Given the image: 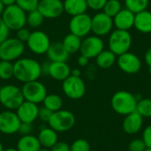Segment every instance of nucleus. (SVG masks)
Listing matches in <instances>:
<instances>
[{"label": "nucleus", "mask_w": 151, "mask_h": 151, "mask_svg": "<svg viewBox=\"0 0 151 151\" xmlns=\"http://www.w3.org/2000/svg\"><path fill=\"white\" fill-rule=\"evenodd\" d=\"M42 74V65L34 58L21 57L13 63V77L19 82L37 81Z\"/></svg>", "instance_id": "1"}, {"label": "nucleus", "mask_w": 151, "mask_h": 151, "mask_svg": "<svg viewBox=\"0 0 151 151\" xmlns=\"http://www.w3.org/2000/svg\"><path fill=\"white\" fill-rule=\"evenodd\" d=\"M137 99L135 97V95L125 91V90H120L116 92L111 100V105L112 110L123 116H127L136 110V105H137Z\"/></svg>", "instance_id": "2"}, {"label": "nucleus", "mask_w": 151, "mask_h": 151, "mask_svg": "<svg viewBox=\"0 0 151 151\" xmlns=\"http://www.w3.org/2000/svg\"><path fill=\"white\" fill-rule=\"evenodd\" d=\"M1 19L10 31H17L27 25V12L15 4L5 6Z\"/></svg>", "instance_id": "3"}, {"label": "nucleus", "mask_w": 151, "mask_h": 151, "mask_svg": "<svg viewBox=\"0 0 151 151\" xmlns=\"http://www.w3.org/2000/svg\"><path fill=\"white\" fill-rule=\"evenodd\" d=\"M24 101L21 88L18 86L7 84L1 87L0 104L6 110L15 111Z\"/></svg>", "instance_id": "4"}, {"label": "nucleus", "mask_w": 151, "mask_h": 151, "mask_svg": "<svg viewBox=\"0 0 151 151\" xmlns=\"http://www.w3.org/2000/svg\"><path fill=\"white\" fill-rule=\"evenodd\" d=\"M26 50L25 43L16 37H8L0 44V60L14 62L20 58Z\"/></svg>", "instance_id": "5"}, {"label": "nucleus", "mask_w": 151, "mask_h": 151, "mask_svg": "<svg viewBox=\"0 0 151 151\" xmlns=\"http://www.w3.org/2000/svg\"><path fill=\"white\" fill-rule=\"evenodd\" d=\"M109 50L117 57L129 51L132 45V35L129 31L116 29L110 34Z\"/></svg>", "instance_id": "6"}, {"label": "nucleus", "mask_w": 151, "mask_h": 151, "mask_svg": "<svg viewBox=\"0 0 151 151\" xmlns=\"http://www.w3.org/2000/svg\"><path fill=\"white\" fill-rule=\"evenodd\" d=\"M75 121V116L72 111L61 109L52 113L47 124L57 133H65L74 127Z\"/></svg>", "instance_id": "7"}, {"label": "nucleus", "mask_w": 151, "mask_h": 151, "mask_svg": "<svg viewBox=\"0 0 151 151\" xmlns=\"http://www.w3.org/2000/svg\"><path fill=\"white\" fill-rule=\"evenodd\" d=\"M21 92L25 101H28L36 104H42L48 94L45 85L39 81V80L23 83L21 87Z\"/></svg>", "instance_id": "8"}, {"label": "nucleus", "mask_w": 151, "mask_h": 151, "mask_svg": "<svg viewBox=\"0 0 151 151\" xmlns=\"http://www.w3.org/2000/svg\"><path fill=\"white\" fill-rule=\"evenodd\" d=\"M28 50L35 55H44L51 43L49 35L42 30H35L26 42Z\"/></svg>", "instance_id": "9"}, {"label": "nucleus", "mask_w": 151, "mask_h": 151, "mask_svg": "<svg viewBox=\"0 0 151 151\" xmlns=\"http://www.w3.org/2000/svg\"><path fill=\"white\" fill-rule=\"evenodd\" d=\"M62 90L65 96L72 100H78L86 93V84L81 77L70 75L62 81Z\"/></svg>", "instance_id": "10"}, {"label": "nucleus", "mask_w": 151, "mask_h": 151, "mask_svg": "<svg viewBox=\"0 0 151 151\" xmlns=\"http://www.w3.org/2000/svg\"><path fill=\"white\" fill-rule=\"evenodd\" d=\"M91 19L92 17L87 13L72 16L68 24L70 33L81 38L88 36L91 32Z\"/></svg>", "instance_id": "11"}, {"label": "nucleus", "mask_w": 151, "mask_h": 151, "mask_svg": "<svg viewBox=\"0 0 151 151\" xmlns=\"http://www.w3.org/2000/svg\"><path fill=\"white\" fill-rule=\"evenodd\" d=\"M113 19L104 12H98L92 17L91 32L99 37L109 35L113 27Z\"/></svg>", "instance_id": "12"}, {"label": "nucleus", "mask_w": 151, "mask_h": 151, "mask_svg": "<svg viewBox=\"0 0 151 151\" xmlns=\"http://www.w3.org/2000/svg\"><path fill=\"white\" fill-rule=\"evenodd\" d=\"M104 43L101 37L97 35H88L81 41L80 49L81 55L87 57L88 58H96L97 55L104 49Z\"/></svg>", "instance_id": "13"}, {"label": "nucleus", "mask_w": 151, "mask_h": 151, "mask_svg": "<svg viewBox=\"0 0 151 151\" xmlns=\"http://www.w3.org/2000/svg\"><path fill=\"white\" fill-rule=\"evenodd\" d=\"M21 121L14 111L6 110L0 112V133L12 135L18 134Z\"/></svg>", "instance_id": "14"}, {"label": "nucleus", "mask_w": 151, "mask_h": 151, "mask_svg": "<svg viewBox=\"0 0 151 151\" xmlns=\"http://www.w3.org/2000/svg\"><path fill=\"white\" fill-rule=\"evenodd\" d=\"M37 10L44 19H57L65 12L62 0H40Z\"/></svg>", "instance_id": "15"}, {"label": "nucleus", "mask_w": 151, "mask_h": 151, "mask_svg": "<svg viewBox=\"0 0 151 151\" xmlns=\"http://www.w3.org/2000/svg\"><path fill=\"white\" fill-rule=\"evenodd\" d=\"M117 64L122 72L128 74L137 73L142 68L141 59L135 54L129 51L118 56Z\"/></svg>", "instance_id": "16"}, {"label": "nucleus", "mask_w": 151, "mask_h": 151, "mask_svg": "<svg viewBox=\"0 0 151 151\" xmlns=\"http://www.w3.org/2000/svg\"><path fill=\"white\" fill-rule=\"evenodd\" d=\"M38 104L24 101L16 110L15 112L22 123L33 124L36 119H38Z\"/></svg>", "instance_id": "17"}, {"label": "nucleus", "mask_w": 151, "mask_h": 151, "mask_svg": "<svg viewBox=\"0 0 151 151\" xmlns=\"http://www.w3.org/2000/svg\"><path fill=\"white\" fill-rule=\"evenodd\" d=\"M71 67L66 62H50L47 75L58 81H64L71 75Z\"/></svg>", "instance_id": "18"}, {"label": "nucleus", "mask_w": 151, "mask_h": 151, "mask_svg": "<svg viewBox=\"0 0 151 151\" xmlns=\"http://www.w3.org/2000/svg\"><path fill=\"white\" fill-rule=\"evenodd\" d=\"M143 118L135 111L127 116L122 122V128L127 134H136L143 127Z\"/></svg>", "instance_id": "19"}, {"label": "nucleus", "mask_w": 151, "mask_h": 151, "mask_svg": "<svg viewBox=\"0 0 151 151\" xmlns=\"http://www.w3.org/2000/svg\"><path fill=\"white\" fill-rule=\"evenodd\" d=\"M134 13L128 9H121L118 14L113 18V24L117 29L129 31L134 27Z\"/></svg>", "instance_id": "20"}, {"label": "nucleus", "mask_w": 151, "mask_h": 151, "mask_svg": "<svg viewBox=\"0 0 151 151\" xmlns=\"http://www.w3.org/2000/svg\"><path fill=\"white\" fill-rule=\"evenodd\" d=\"M46 56L50 62H66L70 54L64 48L62 42H54L50 43Z\"/></svg>", "instance_id": "21"}, {"label": "nucleus", "mask_w": 151, "mask_h": 151, "mask_svg": "<svg viewBox=\"0 0 151 151\" xmlns=\"http://www.w3.org/2000/svg\"><path fill=\"white\" fill-rule=\"evenodd\" d=\"M37 138L42 148L51 149L58 142V133L49 126L43 127L40 129Z\"/></svg>", "instance_id": "22"}, {"label": "nucleus", "mask_w": 151, "mask_h": 151, "mask_svg": "<svg viewBox=\"0 0 151 151\" xmlns=\"http://www.w3.org/2000/svg\"><path fill=\"white\" fill-rule=\"evenodd\" d=\"M134 27L141 33H151V12L144 10L134 15Z\"/></svg>", "instance_id": "23"}, {"label": "nucleus", "mask_w": 151, "mask_h": 151, "mask_svg": "<svg viewBox=\"0 0 151 151\" xmlns=\"http://www.w3.org/2000/svg\"><path fill=\"white\" fill-rule=\"evenodd\" d=\"M41 148L37 136L33 134L20 136L16 144V149L19 151H39Z\"/></svg>", "instance_id": "24"}, {"label": "nucleus", "mask_w": 151, "mask_h": 151, "mask_svg": "<svg viewBox=\"0 0 151 151\" xmlns=\"http://www.w3.org/2000/svg\"><path fill=\"white\" fill-rule=\"evenodd\" d=\"M63 4L64 12L71 17L86 13L88 9L86 0H64Z\"/></svg>", "instance_id": "25"}, {"label": "nucleus", "mask_w": 151, "mask_h": 151, "mask_svg": "<svg viewBox=\"0 0 151 151\" xmlns=\"http://www.w3.org/2000/svg\"><path fill=\"white\" fill-rule=\"evenodd\" d=\"M117 61V56L110 50H104L96 58V63L102 69L111 68Z\"/></svg>", "instance_id": "26"}, {"label": "nucleus", "mask_w": 151, "mask_h": 151, "mask_svg": "<svg viewBox=\"0 0 151 151\" xmlns=\"http://www.w3.org/2000/svg\"><path fill=\"white\" fill-rule=\"evenodd\" d=\"M81 41L82 40L81 37H79L72 33H69L62 40V44H63L64 48L65 49V50L69 54H74V53L80 51Z\"/></svg>", "instance_id": "27"}, {"label": "nucleus", "mask_w": 151, "mask_h": 151, "mask_svg": "<svg viewBox=\"0 0 151 151\" xmlns=\"http://www.w3.org/2000/svg\"><path fill=\"white\" fill-rule=\"evenodd\" d=\"M42 104L44 107L49 109L50 111L55 112L62 109L63 99L60 96L57 94H47Z\"/></svg>", "instance_id": "28"}, {"label": "nucleus", "mask_w": 151, "mask_h": 151, "mask_svg": "<svg viewBox=\"0 0 151 151\" xmlns=\"http://www.w3.org/2000/svg\"><path fill=\"white\" fill-rule=\"evenodd\" d=\"M150 0H125L126 8L134 14L147 10Z\"/></svg>", "instance_id": "29"}, {"label": "nucleus", "mask_w": 151, "mask_h": 151, "mask_svg": "<svg viewBox=\"0 0 151 151\" xmlns=\"http://www.w3.org/2000/svg\"><path fill=\"white\" fill-rule=\"evenodd\" d=\"M43 21L44 18L37 9L27 13V25L30 28L39 27L43 23Z\"/></svg>", "instance_id": "30"}, {"label": "nucleus", "mask_w": 151, "mask_h": 151, "mask_svg": "<svg viewBox=\"0 0 151 151\" xmlns=\"http://www.w3.org/2000/svg\"><path fill=\"white\" fill-rule=\"evenodd\" d=\"M143 119L151 118V99L142 98L137 102L135 110Z\"/></svg>", "instance_id": "31"}, {"label": "nucleus", "mask_w": 151, "mask_h": 151, "mask_svg": "<svg viewBox=\"0 0 151 151\" xmlns=\"http://www.w3.org/2000/svg\"><path fill=\"white\" fill-rule=\"evenodd\" d=\"M13 78V63L0 60V80L8 81Z\"/></svg>", "instance_id": "32"}, {"label": "nucleus", "mask_w": 151, "mask_h": 151, "mask_svg": "<svg viewBox=\"0 0 151 151\" xmlns=\"http://www.w3.org/2000/svg\"><path fill=\"white\" fill-rule=\"evenodd\" d=\"M121 9L122 5L119 0H107L103 12L113 19Z\"/></svg>", "instance_id": "33"}, {"label": "nucleus", "mask_w": 151, "mask_h": 151, "mask_svg": "<svg viewBox=\"0 0 151 151\" xmlns=\"http://www.w3.org/2000/svg\"><path fill=\"white\" fill-rule=\"evenodd\" d=\"M40 0H16L15 4H17L20 9H22L27 13L37 9Z\"/></svg>", "instance_id": "34"}, {"label": "nucleus", "mask_w": 151, "mask_h": 151, "mask_svg": "<svg viewBox=\"0 0 151 151\" xmlns=\"http://www.w3.org/2000/svg\"><path fill=\"white\" fill-rule=\"evenodd\" d=\"M70 151H90V144L85 139H77L70 145Z\"/></svg>", "instance_id": "35"}, {"label": "nucleus", "mask_w": 151, "mask_h": 151, "mask_svg": "<svg viewBox=\"0 0 151 151\" xmlns=\"http://www.w3.org/2000/svg\"><path fill=\"white\" fill-rule=\"evenodd\" d=\"M147 149L142 139H134L128 144L129 151H144Z\"/></svg>", "instance_id": "36"}, {"label": "nucleus", "mask_w": 151, "mask_h": 151, "mask_svg": "<svg viewBox=\"0 0 151 151\" xmlns=\"http://www.w3.org/2000/svg\"><path fill=\"white\" fill-rule=\"evenodd\" d=\"M88 8L93 11H101L104 9L107 0H86Z\"/></svg>", "instance_id": "37"}, {"label": "nucleus", "mask_w": 151, "mask_h": 151, "mask_svg": "<svg viewBox=\"0 0 151 151\" xmlns=\"http://www.w3.org/2000/svg\"><path fill=\"white\" fill-rule=\"evenodd\" d=\"M52 111H50L49 109H47L46 107L42 106V107H39V111H38V119L41 120L43 123H48V121L50 120L51 115H52Z\"/></svg>", "instance_id": "38"}, {"label": "nucleus", "mask_w": 151, "mask_h": 151, "mask_svg": "<svg viewBox=\"0 0 151 151\" xmlns=\"http://www.w3.org/2000/svg\"><path fill=\"white\" fill-rule=\"evenodd\" d=\"M30 31L27 27H24L22 28H19V30L16 31V38H18L19 41H21L22 42H26L30 35Z\"/></svg>", "instance_id": "39"}, {"label": "nucleus", "mask_w": 151, "mask_h": 151, "mask_svg": "<svg viewBox=\"0 0 151 151\" xmlns=\"http://www.w3.org/2000/svg\"><path fill=\"white\" fill-rule=\"evenodd\" d=\"M33 132V124L30 123H22L19 126L18 134L20 136H24V135H28V134H32Z\"/></svg>", "instance_id": "40"}, {"label": "nucleus", "mask_w": 151, "mask_h": 151, "mask_svg": "<svg viewBox=\"0 0 151 151\" xmlns=\"http://www.w3.org/2000/svg\"><path fill=\"white\" fill-rule=\"evenodd\" d=\"M10 35V29L4 24L3 19L0 18V44L6 40Z\"/></svg>", "instance_id": "41"}, {"label": "nucleus", "mask_w": 151, "mask_h": 151, "mask_svg": "<svg viewBox=\"0 0 151 151\" xmlns=\"http://www.w3.org/2000/svg\"><path fill=\"white\" fill-rule=\"evenodd\" d=\"M142 141L144 142L147 148L151 149V125L145 127L142 132Z\"/></svg>", "instance_id": "42"}, {"label": "nucleus", "mask_w": 151, "mask_h": 151, "mask_svg": "<svg viewBox=\"0 0 151 151\" xmlns=\"http://www.w3.org/2000/svg\"><path fill=\"white\" fill-rule=\"evenodd\" d=\"M50 151H70V145L64 142H58L50 149Z\"/></svg>", "instance_id": "43"}, {"label": "nucleus", "mask_w": 151, "mask_h": 151, "mask_svg": "<svg viewBox=\"0 0 151 151\" xmlns=\"http://www.w3.org/2000/svg\"><path fill=\"white\" fill-rule=\"evenodd\" d=\"M88 62H89V58H88L87 57H85V56H83V55H81V56L78 58V59H77L78 65H79L80 66H81V67H84V66L88 65Z\"/></svg>", "instance_id": "44"}, {"label": "nucleus", "mask_w": 151, "mask_h": 151, "mask_svg": "<svg viewBox=\"0 0 151 151\" xmlns=\"http://www.w3.org/2000/svg\"><path fill=\"white\" fill-rule=\"evenodd\" d=\"M145 62L149 67H151V47H150L145 53Z\"/></svg>", "instance_id": "45"}, {"label": "nucleus", "mask_w": 151, "mask_h": 151, "mask_svg": "<svg viewBox=\"0 0 151 151\" xmlns=\"http://www.w3.org/2000/svg\"><path fill=\"white\" fill-rule=\"evenodd\" d=\"M71 75L73 76H76V77H81V72L79 68H74L71 70Z\"/></svg>", "instance_id": "46"}, {"label": "nucleus", "mask_w": 151, "mask_h": 151, "mask_svg": "<svg viewBox=\"0 0 151 151\" xmlns=\"http://www.w3.org/2000/svg\"><path fill=\"white\" fill-rule=\"evenodd\" d=\"M1 2L4 4V6H8V5L14 4L16 0H1Z\"/></svg>", "instance_id": "47"}, {"label": "nucleus", "mask_w": 151, "mask_h": 151, "mask_svg": "<svg viewBox=\"0 0 151 151\" xmlns=\"http://www.w3.org/2000/svg\"><path fill=\"white\" fill-rule=\"evenodd\" d=\"M4 8H5L4 4L1 2V0H0V18H1V16H2V14H3V12H4Z\"/></svg>", "instance_id": "48"}, {"label": "nucleus", "mask_w": 151, "mask_h": 151, "mask_svg": "<svg viewBox=\"0 0 151 151\" xmlns=\"http://www.w3.org/2000/svg\"><path fill=\"white\" fill-rule=\"evenodd\" d=\"M3 151H19L16 148H7V149H4Z\"/></svg>", "instance_id": "49"}, {"label": "nucleus", "mask_w": 151, "mask_h": 151, "mask_svg": "<svg viewBox=\"0 0 151 151\" xmlns=\"http://www.w3.org/2000/svg\"><path fill=\"white\" fill-rule=\"evenodd\" d=\"M39 151H50V149H47V148H42V147Z\"/></svg>", "instance_id": "50"}, {"label": "nucleus", "mask_w": 151, "mask_h": 151, "mask_svg": "<svg viewBox=\"0 0 151 151\" xmlns=\"http://www.w3.org/2000/svg\"><path fill=\"white\" fill-rule=\"evenodd\" d=\"M4 150V145H3V143L0 142V151H3Z\"/></svg>", "instance_id": "51"}, {"label": "nucleus", "mask_w": 151, "mask_h": 151, "mask_svg": "<svg viewBox=\"0 0 151 151\" xmlns=\"http://www.w3.org/2000/svg\"><path fill=\"white\" fill-rule=\"evenodd\" d=\"M144 151H151V149L150 148H147V149H146Z\"/></svg>", "instance_id": "52"}, {"label": "nucleus", "mask_w": 151, "mask_h": 151, "mask_svg": "<svg viewBox=\"0 0 151 151\" xmlns=\"http://www.w3.org/2000/svg\"><path fill=\"white\" fill-rule=\"evenodd\" d=\"M149 72H150V73L151 74V67H149Z\"/></svg>", "instance_id": "53"}, {"label": "nucleus", "mask_w": 151, "mask_h": 151, "mask_svg": "<svg viewBox=\"0 0 151 151\" xmlns=\"http://www.w3.org/2000/svg\"><path fill=\"white\" fill-rule=\"evenodd\" d=\"M1 87H2V86H1V85H0V89H1Z\"/></svg>", "instance_id": "54"}]
</instances>
